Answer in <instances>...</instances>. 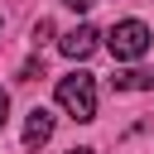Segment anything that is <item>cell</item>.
Returning a JSON list of instances; mask_svg holds the SVG:
<instances>
[{
	"instance_id": "obj_1",
	"label": "cell",
	"mask_w": 154,
	"mask_h": 154,
	"mask_svg": "<svg viewBox=\"0 0 154 154\" xmlns=\"http://www.w3.org/2000/svg\"><path fill=\"white\" fill-rule=\"evenodd\" d=\"M58 106L72 120H96V77L91 72H67L58 82Z\"/></svg>"
},
{
	"instance_id": "obj_2",
	"label": "cell",
	"mask_w": 154,
	"mask_h": 154,
	"mask_svg": "<svg viewBox=\"0 0 154 154\" xmlns=\"http://www.w3.org/2000/svg\"><path fill=\"white\" fill-rule=\"evenodd\" d=\"M149 24H140V19H120V24H111V34H106V48H111V58L116 63H135V58H144L149 53Z\"/></svg>"
},
{
	"instance_id": "obj_3",
	"label": "cell",
	"mask_w": 154,
	"mask_h": 154,
	"mask_svg": "<svg viewBox=\"0 0 154 154\" xmlns=\"http://www.w3.org/2000/svg\"><path fill=\"white\" fill-rule=\"evenodd\" d=\"M96 38H101V34H96L91 24H77V29H67V34H63V53H67L72 63H82V58H91V53H96Z\"/></svg>"
},
{
	"instance_id": "obj_4",
	"label": "cell",
	"mask_w": 154,
	"mask_h": 154,
	"mask_svg": "<svg viewBox=\"0 0 154 154\" xmlns=\"http://www.w3.org/2000/svg\"><path fill=\"white\" fill-rule=\"evenodd\" d=\"M48 135H53V111L34 106V111H29V120H24V144H29V149H38Z\"/></svg>"
},
{
	"instance_id": "obj_5",
	"label": "cell",
	"mask_w": 154,
	"mask_h": 154,
	"mask_svg": "<svg viewBox=\"0 0 154 154\" xmlns=\"http://www.w3.org/2000/svg\"><path fill=\"white\" fill-rule=\"evenodd\" d=\"M111 87H116V91H144V87H154V72H144V67H125V72L111 77Z\"/></svg>"
},
{
	"instance_id": "obj_6",
	"label": "cell",
	"mask_w": 154,
	"mask_h": 154,
	"mask_svg": "<svg viewBox=\"0 0 154 154\" xmlns=\"http://www.w3.org/2000/svg\"><path fill=\"white\" fill-rule=\"evenodd\" d=\"M38 77H43V63H38V58H29V63L19 67V82H38Z\"/></svg>"
},
{
	"instance_id": "obj_7",
	"label": "cell",
	"mask_w": 154,
	"mask_h": 154,
	"mask_svg": "<svg viewBox=\"0 0 154 154\" xmlns=\"http://www.w3.org/2000/svg\"><path fill=\"white\" fill-rule=\"evenodd\" d=\"M48 38H53V19H38L34 24V43H48Z\"/></svg>"
},
{
	"instance_id": "obj_8",
	"label": "cell",
	"mask_w": 154,
	"mask_h": 154,
	"mask_svg": "<svg viewBox=\"0 0 154 154\" xmlns=\"http://www.w3.org/2000/svg\"><path fill=\"white\" fill-rule=\"evenodd\" d=\"M5 120H10V96L0 91V130H5Z\"/></svg>"
},
{
	"instance_id": "obj_9",
	"label": "cell",
	"mask_w": 154,
	"mask_h": 154,
	"mask_svg": "<svg viewBox=\"0 0 154 154\" xmlns=\"http://www.w3.org/2000/svg\"><path fill=\"white\" fill-rule=\"evenodd\" d=\"M63 5H67V10H91L96 0H63Z\"/></svg>"
},
{
	"instance_id": "obj_10",
	"label": "cell",
	"mask_w": 154,
	"mask_h": 154,
	"mask_svg": "<svg viewBox=\"0 0 154 154\" xmlns=\"http://www.w3.org/2000/svg\"><path fill=\"white\" fill-rule=\"evenodd\" d=\"M67 154H91V149H67Z\"/></svg>"
}]
</instances>
